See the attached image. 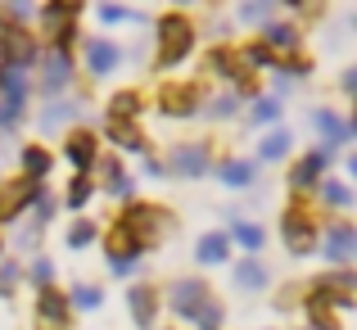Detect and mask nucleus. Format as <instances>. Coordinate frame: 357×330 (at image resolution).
Returning <instances> with one entry per match:
<instances>
[{
	"label": "nucleus",
	"mask_w": 357,
	"mask_h": 330,
	"mask_svg": "<svg viewBox=\"0 0 357 330\" xmlns=\"http://www.w3.org/2000/svg\"><path fill=\"white\" fill-rule=\"evenodd\" d=\"M195 45V27L185 14H163L158 18V63H181Z\"/></svg>",
	"instance_id": "f257e3e1"
},
{
	"label": "nucleus",
	"mask_w": 357,
	"mask_h": 330,
	"mask_svg": "<svg viewBox=\"0 0 357 330\" xmlns=\"http://www.w3.org/2000/svg\"><path fill=\"white\" fill-rule=\"evenodd\" d=\"M0 54H5V68L27 73L36 63V41L18 23H9V27H0Z\"/></svg>",
	"instance_id": "f03ea898"
},
{
	"label": "nucleus",
	"mask_w": 357,
	"mask_h": 330,
	"mask_svg": "<svg viewBox=\"0 0 357 330\" xmlns=\"http://www.w3.org/2000/svg\"><path fill=\"white\" fill-rule=\"evenodd\" d=\"M140 249H145V244L136 240V235L127 231V226H114V235H109V262H114V271L118 276H131V267H136L140 262Z\"/></svg>",
	"instance_id": "7ed1b4c3"
},
{
	"label": "nucleus",
	"mask_w": 357,
	"mask_h": 330,
	"mask_svg": "<svg viewBox=\"0 0 357 330\" xmlns=\"http://www.w3.org/2000/svg\"><path fill=\"white\" fill-rule=\"evenodd\" d=\"M122 226H127L131 235H149V240H158V235L172 231V218H167L163 209H149V204H140V209H127V218H122Z\"/></svg>",
	"instance_id": "20e7f679"
},
{
	"label": "nucleus",
	"mask_w": 357,
	"mask_h": 330,
	"mask_svg": "<svg viewBox=\"0 0 357 330\" xmlns=\"http://www.w3.org/2000/svg\"><path fill=\"white\" fill-rule=\"evenodd\" d=\"M23 96H27V82L18 68H0V113L9 118H18V109H23Z\"/></svg>",
	"instance_id": "39448f33"
},
{
	"label": "nucleus",
	"mask_w": 357,
	"mask_h": 330,
	"mask_svg": "<svg viewBox=\"0 0 357 330\" xmlns=\"http://www.w3.org/2000/svg\"><path fill=\"white\" fill-rule=\"evenodd\" d=\"M213 68H218L222 77L236 82L240 96H253V91H258V87H253V77H249V68L240 63V54H236V50H213Z\"/></svg>",
	"instance_id": "423d86ee"
},
{
	"label": "nucleus",
	"mask_w": 357,
	"mask_h": 330,
	"mask_svg": "<svg viewBox=\"0 0 357 330\" xmlns=\"http://www.w3.org/2000/svg\"><path fill=\"white\" fill-rule=\"evenodd\" d=\"M68 77H73V59H68V54H59V50H50V54H45V63H41L45 96H59V91L68 87Z\"/></svg>",
	"instance_id": "0eeeda50"
},
{
	"label": "nucleus",
	"mask_w": 357,
	"mask_h": 330,
	"mask_svg": "<svg viewBox=\"0 0 357 330\" xmlns=\"http://www.w3.org/2000/svg\"><path fill=\"white\" fill-rule=\"evenodd\" d=\"M204 299H208V285H204V280H176L172 285V313L176 317H195Z\"/></svg>",
	"instance_id": "6e6552de"
},
{
	"label": "nucleus",
	"mask_w": 357,
	"mask_h": 330,
	"mask_svg": "<svg viewBox=\"0 0 357 330\" xmlns=\"http://www.w3.org/2000/svg\"><path fill=\"white\" fill-rule=\"evenodd\" d=\"M321 253L331 262H349L353 253H357V231H353V226H331V231H326Z\"/></svg>",
	"instance_id": "1a4fd4ad"
},
{
	"label": "nucleus",
	"mask_w": 357,
	"mask_h": 330,
	"mask_svg": "<svg viewBox=\"0 0 357 330\" xmlns=\"http://www.w3.org/2000/svg\"><path fill=\"white\" fill-rule=\"evenodd\" d=\"M27 204H32V181L23 177V181H14V186H5V190H0V222H14Z\"/></svg>",
	"instance_id": "9d476101"
},
{
	"label": "nucleus",
	"mask_w": 357,
	"mask_h": 330,
	"mask_svg": "<svg viewBox=\"0 0 357 330\" xmlns=\"http://www.w3.org/2000/svg\"><path fill=\"white\" fill-rule=\"evenodd\" d=\"M172 172H181V177L208 172V149H204V145H181V149H172Z\"/></svg>",
	"instance_id": "9b49d317"
},
{
	"label": "nucleus",
	"mask_w": 357,
	"mask_h": 330,
	"mask_svg": "<svg viewBox=\"0 0 357 330\" xmlns=\"http://www.w3.org/2000/svg\"><path fill=\"white\" fill-rule=\"evenodd\" d=\"M280 226H285V240H289V249H294V253H312V222H307L303 218V213H285V222H280Z\"/></svg>",
	"instance_id": "f8f14e48"
},
{
	"label": "nucleus",
	"mask_w": 357,
	"mask_h": 330,
	"mask_svg": "<svg viewBox=\"0 0 357 330\" xmlns=\"http://www.w3.org/2000/svg\"><path fill=\"white\" fill-rule=\"evenodd\" d=\"M317 131H321V136L331 140V145H349V136H353L349 118H340V113H331V109L317 113Z\"/></svg>",
	"instance_id": "ddd939ff"
},
{
	"label": "nucleus",
	"mask_w": 357,
	"mask_h": 330,
	"mask_svg": "<svg viewBox=\"0 0 357 330\" xmlns=\"http://www.w3.org/2000/svg\"><path fill=\"white\" fill-rule=\"evenodd\" d=\"M68 163L82 167V172L96 167V136H91V131H77V136L68 140Z\"/></svg>",
	"instance_id": "4468645a"
},
{
	"label": "nucleus",
	"mask_w": 357,
	"mask_h": 330,
	"mask_svg": "<svg viewBox=\"0 0 357 330\" xmlns=\"http://www.w3.org/2000/svg\"><path fill=\"white\" fill-rule=\"evenodd\" d=\"M36 313H41V322L59 326L63 317H68V299H63L59 290H41V299H36Z\"/></svg>",
	"instance_id": "2eb2a0df"
},
{
	"label": "nucleus",
	"mask_w": 357,
	"mask_h": 330,
	"mask_svg": "<svg viewBox=\"0 0 357 330\" xmlns=\"http://www.w3.org/2000/svg\"><path fill=\"white\" fill-rule=\"evenodd\" d=\"M163 113H176V118H185V113H195V91L190 87H163Z\"/></svg>",
	"instance_id": "dca6fc26"
},
{
	"label": "nucleus",
	"mask_w": 357,
	"mask_h": 330,
	"mask_svg": "<svg viewBox=\"0 0 357 330\" xmlns=\"http://www.w3.org/2000/svg\"><path fill=\"white\" fill-rule=\"evenodd\" d=\"M86 54H91V73L118 68V45H109V41H86Z\"/></svg>",
	"instance_id": "f3484780"
},
{
	"label": "nucleus",
	"mask_w": 357,
	"mask_h": 330,
	"mask_svg": "<svg viewBox=\"0 0 357 330\" xmlns=\"http://www.w3.org/2000/svg\"><path fill=\"white\" fill-rule=\"evenodd\" d=\"M127 303H131V317H136V326H140V330L154 322V290H145V285H140V290H131V294H127Z\"/></svg>",
	"instance_id": "a211bd4d"
},
{
	"label": "nucleus",
	"mask_w": 357,
	"mask_h": 330,
	"mask_svg": "<svg viewBox=\"0 0 357 330\" xmlns=\"http://www.w3.org/2000/svg\"><path fill=\"white\" fill-rule=\"evenodd\" d=\"M195 258L204 262V267H208V262H227V235H204L199 240V249H195Z\"/></svg>",
	"instance_id": "6ab92c4d"
},
{
	"label": "nucleus",
	"mask_w": 357,
	"mask_h": 330,
	"mask_svg": "<svg viewBox=\"0 0 357 330\" xmlns=\"http://www.w3.org/2000/svg\"><path fill=\"white\" fill-rule=\"evenodd\" d=\"M326 163H331V154H326V149H317V154H307L303 163L294 167V186H307V181H317Z\"/></svg>",
	"instance_id": "aec40b11"
},
{
	"label": "nucleus",
	"mask_w": 357,
	"mask_h": 330,
	"mask_svg": "<svg viewBox=\"0 0 357 330\" xmlns=\"http://www.w3.org/2000/svg\"><path fill=\"white\" fill-rule=\"evenodd\" d=\"M105 131L118 140V145H127V149H145V136L136 131V122H109Z\"/></svg>",
	"instance_id": "412c9836"
},
{
	"label": "nucleus",
	"mask_w": 357,
	"mask_h": 330,
	"mask_svg": "<svg viewBox=\"0 0 357 330\" xmlns=\"http://www.w3.org/2000/svg\"><path fill=\"white\" fill-rule=\"evenodd\" d=\"M23 172H27V181H32V177H45V172H50V154H45L41 145L23 149Z\"/></svg>",
	"instance_id": "4be33fe9"
},
{
	"label": "nucleus",
	"mask_w": 357,
	"mask_h": 330,
	"mask_svg": "<svg viewBox=\"0 0 357 330\" xmlns=\"http://www.w3.org/2000/svg\"><path fill=\"white\" fill-rule=\"evenodd\" d=\"M236 285L240 290H262V285H267V271H262L258 262H240V267H236Z\"/></svg>",
	"instance_id": "5701e85b"
},
{
	"label": "nucleus",
	"mask_w": 357,
	"mask_h": 330,
	"mask_svg": "<svg viewBox=\"0 0 357 330\" xmlns=\"http://www.w3.org/2000/svg\"><path fill=\"white\" fill-rule=\"evenodd\" d=\"M218 177H222L227 186H249V181H253V163H222Z\"/></svg>",
	"instance_id": "b1692460"
},
{
	"label": "nucleus",
	"mask_w": 357,
	"mask_h": 330,
	"mask_svg": "<svg viewBox=\"0 0 357 330\" xmlns=\"http://www.w3.org/2000/svg\"><path fill=\"white\" fill-rule=\"evenodd\" d=\"M195 322H199V330H222V308H218V299H204L199 313H195Z\"/></svg>",
	"instance_id": "393cba45"
},
{
	"label": "nucleus",
	"mask_w": 357,
	"mask_h": 330,
	"mask_svg": "<svg viewBox=\"0 0 357 330\" xmlns=\"http://www.w3.org/2000/svg\"><path fill=\"white\" fill-rule=\"evenodd\" d=\"M140 109V96L136 91H122V96L109 105V113H114V122H127V113H136Z\"/></svg>",
	"instance_id": "a878e982"
},
{
	"label": "nucleus",
	"mask_w": 357,
	"mask_h": 330,
	"mask_svg": "<svg viewBox=\"0 0 357 330\" xmlns=\"http://www.w3.org/2000/svg\"><path fill=\"white\" fill-rule=\"evenodd\" d=\"M285 149H289V131H276V136H267V140H262V149H258V154L271 163V158H280Z\"/></svg>",
	"instance_id": "bb28decb"
},
{
	"label": "nucleus",
	"mask_w": 357,
	"mask_h": 330,
	"mask_svg": "<svg viewBox=\"0 0 357 330\" xmlns=\"http://www.w3.org/2000/svg\"><path fill=\"white\" fill-rule=\"evenodd\" d=\"M321 200L331 204V209H344V204H353V200H349V186H340V181H326V186H321Z\"/></svg>",
	"instance_id": "cd10ccee"
},
{
	"label": "nucleus",
	"mask_w": 357,
	"mask_h": 330,
	"mask_svg": "<svg viewBox=\"0 0 357 330\" xmlns=\"http://www.w3.org/2000/svg\"><path fill=\"white\" fill-rule=\"evenodd\" d=\"M267 41H271V45H294L298 32H294L289 23H271V27H267ZM271 45H267V50H271Z\"/></svg>",
	"instance_id": "c85d7f7f"
},
{
	"label": "nucleus",
	"mask_w": 357,
	"mask_h": 330,
	"mask_svg": "<svg viewBox=\"0 0 357 330\" xmlns=\"http://www.w3.org/2000/svg\"><path fill=\"white\" fill-rule=\"evenodd\" d=\"M86 200H91V177H77V181L68 186V209H82Z\"/></svg>",
	"instance_id": "c756f323"
},
{
	"label": "nucleus",
	"mask_w": 357,
	"mask_h": 330,
	"mask_svg": "<svg viewBox=\"0 0 357 330\" xmlns=\"http://www.w3.org/2000/svg\"><path fill=\"white\" fill-rule=\"evenodd\" d=\"M91 240H96V226H91V222H77V226L68 231V244H73V249H86Z\"/></svg>",
	"instance_id": "7c9ffc66"
},
{
	"label": "nucleus",
	"mask_w": 357,
	"mask_h": 330,
	"mask_svg": "<svg viewBox=\"0 0 357 330\" xmlns=\"http://www.w3.org/2000/svg\"><path fill=\"white\" fill-rule=\"evenodd\" d=\"M236 240L244 244V249H258V244H262V231H258L253 222H240V226H236Z\"/></svg>",
	"instance_id": "2f4dec72"
},
{
	"label": "nucleus",
	"mask_w": 357,
	"mask_h": 330,
	"mask_svg": "<svg viewBox=\"0 0 357 330\" xmlns=\"http://www.w3.org/2000/svg\"><path fill=\"white\" fill-rule=\"evenodd\" d=\"M68 118H77V105H54L41 122H45V127H59V122H68Z\"/></svg>",
	"instance_id": "473e14b6"
},
{
	"label": "nucleus",
	"mask_w": 357,
	"mask_h": 330,
	"mask_svg": "<svg viewBox=\"0 0 357 330\" xmlns=\"http://www.w3.org/2000/svg\"><path fill=\"white\" fill-rule=\"evenodd\" d=\"M73 303L77 308H100V290L96 285H77L73 290Z\"/></svg>",
	"instance_id": "72a5a7b5"
},
{
	"label": "nucleus",
	"mask_w": 357,
	"mask_h": 330,
	"mask_svg": "<svg viewBox=\"0 0 357 330\" xmlns=\"http://www.w3.org/2000/svg\"><path fill=\"white\" fill-rule=\"evenodd\" d=\"M267 14H271V5H240L244 23H267Z\"/></svg>",
	"instance_id": "f704fd0d"
},
{
	"label": "nucleus",
	"mask_w": 357,
	"mask_h": 330,
	"mask_svg": "<svg viewBox=\"0 0 357 330\" xmlns=\"http://www.w3.org/2000/svg\"><path fill=\"white\" fill-rule=\"evenodd\" d=\"M276 113H280L276 100H258V105H253V122H271Z\"/></svg>",
	"instance_id": "c9c22d12"
},
{
	"label": "nucleus",
	"mask_w": 357,
	"mask_h": 330,
	"mask_svg": "<svg viewBox=\"0 0 357 330\" xmlns=\"http://www.w3.org/2000/svg\"><path fill=\"white\" fill-rule=\"evenodd\" d=\"M14 285H18V267H14V262H5V267H0V294H9Z\"/></svg>",
	"instance_id": "e433bc0d"
},
{
	"label": "nucleus",
	"mask_w": 357,
	"mask_h": 330,
	"mask_svg": "<svg viewBox=\"0 0 357 330\" xmlns=\"http://www.w3.org/2000/svg\"><path fill=\"white\" fill-rule=\"evenodd\" d=\"M50 276H54V267H50V262H36V267H32V280H36V285H41V290H50Z\"/></svg>",
	"instance_id": "4c0bfd02"
},
{
	"label": "nucleus",
	"mask_w": 357,
	"mask_h": 330,
	"mask_svg": "<svg viewBox=\"0 0 357 330\" xmlns=\"http://www.w3.org/2000/svg\"><path fill=\"white\" fill-rule=\"evenodd\" d=\"M236 113V96H222V100H213V118H231Z\"/></svg>",
	"instance_id": "58836bf2"
},
{
	"label": "nucleus",
	"mask_w": 357,
	"mask_h": 330,
	"mask_svg": "<svg viewBox=\"0 0 357 330\" xmlns=\"http://www.w3.org/2000/svg\"><path fill=\"white\" fill-rule=\"evenodd\" d=\"M100 18H105V23H122V18H131V14L122 5H100Z\"/></svg>",
	"instance_id": "ea45409f"
},
{
	"label": "nucleus",
	"mask_w": 357,
	"mask_h": 330,
	"mask_svg": "<svg viewBox=\"0 0 357 330\" xmlns=\"http://www.w3.org/2000/svg\"><path fill=\"white\" fill-rule=\"evenodd\" d=\"M312 326L317 330H340V322H335L331 313H321V308H312Z\"/></svg>",
	"instance_id": "a19ab883"
}]
</instances>
